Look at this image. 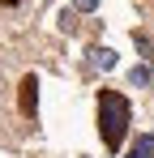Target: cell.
I'll return each mask as SVG.
<instances>
[{
    "mask_svg": "<svg viewBox=\"0 0 154 158\" xmlns=\"http://www.w3.org/2000/svg\"><path fill=\"white\" fill-rule=\"evenodd\" d=\"M128 120H133V107L120 90H99V137L103 145L116 154L124 145V132H128Z\"/></svg>",
    "mask_w": 154,
    "mask_h": 158,
    "instance_id": "1",
    "label": "cell"
},
{
    "mask_svg": "<svg viewBox=\"0 0 154 158\" xmlns=\"http://www.w3.org/2000/svg\"><path fill=\"white\" fill-rule=\"evenodd\" d=\"M17 111H22V115H34V111H39V77H34V73H26L22 85H17Z\"/></svg>",
    "mask_w": 154,
    "mask_h": 158,
    "instance_id": "2",
    "label": "cell"
},
{
    "mask_svg": "<svg viewBox=\"0 0 154 158\" xmlns=\"http://www.w3.org/2000/svg\"><path fill=\"white\" fill-rule=\"evenodd\" d=\"M90 64L94 69H116V52L111 47H90Z\"/></svg>",
    "mask_w": 154,
    "mask_h": 158,
    "instance_id": "3",
    "label": "cell"
},
{
    "mask_svg": "<svg viewBox=\"0 0 154 158\" xmlns=\"http://www.w3.org/2000/svg\"><path fill=\"white\" fill-rule=\"evenodd\" d=\"M128 158H154V137H150V132L133 141V150H128Z\"/></svg>",
    "mask_w": 154,
    "mask_h": 158,
    "instance_id": "4",
    "label": "cell"
},
{
    "mask_svg": "<svg viewBox=\"0 0 154 158\" xmlns=\"http://www.w3.org/2000/svg\"><path fill=\"white\" fill-rule=\"evenodd\" d=\"M128 81H133V85H150V81H154V69H146V64H137V69L128 73Z\"/></svg>",
    "mask_w": 154,
    "mask_h": 158,
    "instance_id": "5",
    "label": "cell"
},
{
    "mask_svg": "<svg viewBox=\"0 0 154 158\" xmlns=\"http://www.w3.org/2000/svg\"><path fill=\"white\" fill-rule=\"evenodd\" d=\"M133 43H137L146 56H154V39H150V34H133Z\"/></svg>",
    "mask_w": 154,
    "mask_h": 158,
    "instance_id": "6",
    "label": "cell"
},
{
    "mask_svg": "<svg viewBox=\"0 0 154 158\" xmlns=\"http://www.w3.org/2000/svg\"><path fill=\"white\" fill-rule=\"evenodd\" d=\"M77 9H81V13H94V4H99V0H73Z\"/></svg>",
    "mask_w": 154,
    "mask_h": 158,
    "instance_id": "7",
    "label": "cell"
},
{
    "mask_svg": "<svg viewBox=\"0 0 154 158\" xmlns=\"http://www.w3.org/2000/svg\"><path fill=\"white\" fill-rule=\"evenodd\" d=\"M0 4H9V9H13V4H17V0H0Z\"/></svg>",
    "mask_w": 154,
    "mask_h": 158,
    "instance_id": "8",
    "label": "cell"
}]
</instances>
